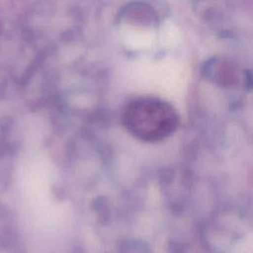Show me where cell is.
Returning <instances> with one entry per match:
<instances>
[{
  "mask_svg": "<svg viewBox=\"0 0 253 253\" xmlns=\"http://www.w3.org/2000/svg\"><path fill=\"white\" fill-rule=\"evenodd\" d=\"M123 123L127 131L145 142L169 137L179 126V116L167 102L157 98H139L126 107Z\"/></svg>",
  "mask_w": 253,
  "mask_h": 253,
  "instance_id": "obj_1",
  "label": "cell"
}]
</instances>
